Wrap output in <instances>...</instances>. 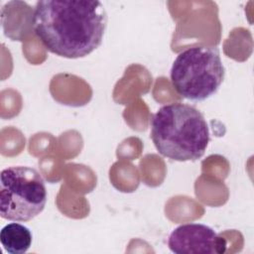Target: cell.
<instances>
[{
  "mask_svg": "<svg viewBox=\"0 0 254 254\" xmlns=\"http://www.w3.org/2000/svg\"><path fill=\"white\" fill-rule=\"evenodd\" d=\"M225 75L219 50L196 46L181 52L171 67V82L182 97L202 101L214 95Z\"/></svg>",
  "mask_w": 254,
  "mask_h": 254,
  "instance_id": "3",
  "label": "cell"
},
{
  "mask_svg": "<svg viewBox=\"0 0 254 254\" xmlns=\"http://www.w3.org/2000/svg\"><path fill=\"white\" fill-rule=\"evenodd\" d=\"M168 246L176 254H221L227 242L205 224L186 223L171 232Z\"/></svg>",
  "mask_w": 254,
  "mask_h": 254,
  "instance_id": "5",
  "label": "cell"
},
{
  "mask_svg": "<svg viewBox=\"0 0 254 254\" xmlns=\"http://www.w3.org/2000/svg\"><path fill=\"white\" fill-rule=\"evenodd\" d=\"M107 14L99 1L42 0L35 5L32 27L51 53L66 59L83 58L102 43Z\"/></svg>",
  "mask_w": 254,
  "mask_h": 254,
  "instance_id": "1",
  "label": "cell"
},
{
  "mask_svg": "<svg viewBox=\"0 0 254 254\" xmlns=\"http://www.w3.org/2000/svg\"><path fill=\"white\" fill-rule=\"evenodd\" d=\"M31 230L17 222L6 224L0 231V242L4 250L10 254H24L32 245Z\"/></svg>",
  "mask_w": 254,
  "mask_h": 254,
  "instance_id": "6",
  "label": "cell"
},
{
  "mask_svg": "<svg viewBox=\"0 0 254 254\" xmlns=\"http://www.w3.org/2000/svg\"><path fill=\"white\" fill-rule=\"evenodd\" d=\"M47 202V189L41 174L28 166L5 168L0 174V215L10 221H29Z\"/></svg>",
  "mask_w": 254,
  "mask_h": 254,
  "instance_id": "4",
  "label": "cell"
},
{
  "mask_svg": "<svg viewBox=\"0 0 254 254\" xmlns=\"http://www.w3.org/2000/svg\"><path fill=\"white\" fill-rule=\"evenodd\" d=\"M151 138L162 156L179 162L201 158L210 140L201 112L181 102L166 104L153 115Z\"/></svg>",
  "mask_w": 254,
  "mask_h": 254,
  "instance_id": "2",
  "label": "cell"
}]
</instances>
